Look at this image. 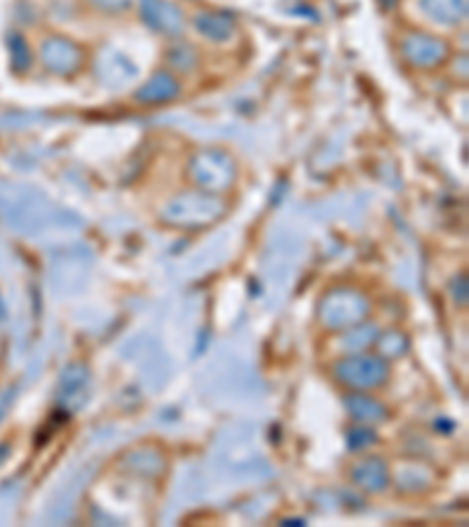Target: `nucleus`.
Returning a JSON list of instances; mask_svg holds the SVG:
<instances>
[{"instance_id":"2eb2a0df","label":"nucleus","mask_w":469,"mask_h":527,"mask_svg":"<svg viewBox=\"0 0 469 527\" xmlns=\"http://www.w3.org/2000/svg\"><path fill=\"white\" fill-rule=\"evenodd\" d=\"M378 345H380V351H383L385 357L397 358L406 351V347H409V340H406L404 333L390 331V333H385V335H380Z\"/></svg>"},{"instance_id":"423d86ee","label":"nucleus","mask_w":469,"mask_h":527,"mask_svg":"<svg viewBox=\"0 0 469 527\" xmlns=\"http://www.w3.org/2000/svg\"><path fill=\"white\" fill-rule=\"evenodd\" d=\"M141 17L150 28L164 35H179L186 28V17L183 10L176 5L174 0H139Z\"/></svg>"},{"instance_id":"39448f33","label":"nucleus","mask_w":469,"mask_h":527,"mask_svg":"<svg viewBox=\"0 0 469 527\" xmlns=\"http://www.w3.org/2000/svg\"><path fill=\"white\" fill-rule=\"evenodd\" d=\"M401 52H404L406 61L416 68H434L449 59V45L437 35L416 31L406 35L401 43Z\"/></svg>"},{"instance_id":"ddd939ff","label":"nucleus","mask_w":469,"mask_h":527,"mask_svg":"<svg viewBox=\"0 0 469 527\" xmlns=\"http://www.w3.org/2000/svg\"><path fill=\"white\" fill-rule=\"evenodd\" d=\"M99 75L106 85H124L137 75V68L124 54H108L99 61Z\"/></svg>"},{"instance_id":"9b49d317","label":"nucleus","mask_w":469,"mask_h":527,"mask_svg":"<svg viewBox=\"0 0 469 527\" xmlns=\"http://www.w3.org/2000/svg\"><path fill=\"white\" fill-rule=\"evenodd\" d=\"M193 27L203 38L211 40V43H226V40L234 35V21L230 20L228 14L211 12V10L195 14Z\"/></svg>"},{"instance_id":"4468645a","label":"nucleus","mask_w":469,"mask_h":527,"mask_svg":"<svg viewBox=\"0 0 469 527\" xmlns=\"http://www.w3.org/2000/svg\"><path fill=\"white\" fill-rule=\"evenodd\" d=\"M347 408L359 422H380V420H385L383 405L376 398L364 397V394H354V397L347 398Z\"/></svg>"},{"instance_id":"f257e3e1","label":"nucleus","mask_w":469,"mask_h":527,"mask_svg":"<svg viewBox=\"0 0 469 527\" xmlns=\"http://www.w3.org/2000/svg\"><path fill=\"white\" fill-rule=\"evenodd\" d=\"M226 202L216 193L188 190L171 197L163 207V221L174 228H209L226 216Z\"/></svg>"},{"instance_id":"20e7f679","label":"nucleus","mask_w":469,"mask_h":527,"mask_svg":"<svg viewBox=\"0 0 469 527\" xmlns=\"http://www.w3.org/2000/svg\"><path fill=\"white\" fill-rule=\"evenodd\" d=\"M336 378L352 389H371L378 387L387 378V366L380 357L357 354V357L343 358L336 366Z\"/></svg>"},{"instance_id":"9d476101","label":"nucleus","mask_w":469,"mask_h":527,"mask_svg":"<svg viewBox=\"0 0 469 527\" xmlns=\"http://www.w3.org/2000/svg\"><path fill=\"white\" fill-rule=\"evenodd\" d=\"M423 10L432 21L443 24V27H457L467 20V0H420Z\"/></svg>"},{"instance_id":"dca6fc26","label":"nucleus","mask_w":469,"mask_h":527,"mask_svg":"<svg viewBox=\"0 0 469 527\" xmlns=\"http://www.w3.org/2000/svg\"><path fill=\"white\" fill-rule=\"evenodd\" d=\"M94 10L106 14H120L127 12L131 5H134V0H87Z\"/></svg>"},{"instance_id":"a211bd4d","label":"nucleus","mask_w":469,"mask_h":527,"mask_svg":"<svg viewBox=\"0 0 469 527\" xmlns=\"http://www.w3.org/2000/svg\"><path fill=\"white\" fill-rule=\"evenodd\" d=\"M347 441H350L352 450H362L366 448V445H371V443L376 441V437H373V431L369 429H354L350 431V438H347Z\"/></svg>"},{"instance_id":"6e6552de","label":"nucleus","mask_w":469,"mask_h":527,"mask_svg":"<svg viewBox=\"0 0 469 527\" xmlns=\"http://www.w3.org/2000/svg\"><path fill=\"white\" fill-rule=\"evenodd\" d=\"M87 391H90V373L85 366H68L61 378V394H59L66 410H78L87 401Z\"/></svg>"},{"instance_id":"0eeeda50","label":"nucleus","mask_w":469,"mask_h":527,"mask_svg":"<svg viewBox=\"0 0 469 527\" xmlns=\"http://www.w3.org/2000/svg\"><path fill=\"white\" fill-rule=\"evenodd\" d=\"M83 50L78 43L68 38H50L43 43V61L50 71L61 75H73L83 66Z\"/></svg>"},{"instance_id":"7ed1b4c3","label":"nucleus","mask_w":469,"mask_h":527,"mask_svg":"<svg viewBox=\"0 0 469 527\" xmlns=\"http://www.w3.org/2000/svg\"><path fill=\"white\" fill-rule=\"evenodd\" d=\"M369 312V303L362 293L350 291V288H336L326 293L320 303V319L326 328H350L359 324Z\"/></svg>"},{"instance_id":"f3484780","label":"nucleus","mask_w":469,"mask_h":527,"mask_svg":"<svg viewBox=\"0 0 469 527\" xmlns=\"http://www.w3.org/2000/svg\"><path fill=\"white\" fill-rule=\"evenodd\" d=\"M170 61L179 68V71H188L195 64V52L190 47H179V50H171Z\"/></svg>"},{"instance_id":"f8f14e48","label":"nucleus","mask_w":469,"mask_h":527,"mask_svg":"<svg viewBox=\"0 0 469 527\" xmlns=\"http://www.w3.org/2000/svg\"><path fill=\"white\" fill-rule=\"evenodd\" d=\"M352 478L362 490L380 492L387 485V467L378 457H366L364 462H359L352 468Z\"/></svg>"},{"instance_id":"1a4fd4ad","label":"nucleus","mask_w":469,"mask_h":527,"mask_svg":"<svg viewBox=\"0 0 469 527\" xmlns=\"http://www.w3.org/2000/svg\"><path fill=\"white\" fill-rule=\"evenodd\" d=\"M181 94V85L171 73H155L153 78L137 91V101L144 106L170 104Z\"/></svg>"},{"instance_id":"f03ea898","label":"nucleus","mask_w":469,"mask_h":527,"mask_svg":"<svg viewBox=\"0 0 469 527\" xmlns=\"http://www.w3.org/2000/svg\"><path fill=\"white\" fill-rule=\"evenodd\" d=\"M190 181L207 193H223L237 178V164L226 150L207 148L193 155L188 164Z\"/></svg>"}]
</instances>
